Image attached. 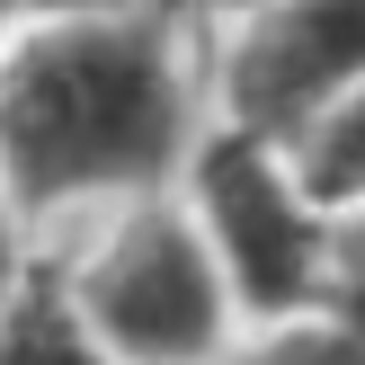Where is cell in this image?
<instances>
[{
	"label": "cell",
	"mask_w": 365,
	"mask_h": 365,
	"mask_svg": "<svg viewBox=\"0 0 365 365\" xmlns=\"http://www.w3.org/2000/svg\"><path fill=\"white\" fill-rule=\"evenodd\" d=\"M178 196H187V214L205 223V241H214V259H223L232 294H241L250 330L303 321V312L330 303L339 223H348V214H330L312 196V178H303V160L285 152V143L241 134V125H214V134L196 143Z\"/></svg>",
	"instance_id": "cell-3"
},
{
	"label": "cell",
	"mask_w": 365,
	"mask_h": 365,
	"mask_svg": "<svg viewBox=\"0 0 365 365\" xmlns=\"http://www.w3.org/2000/svg\"><path fill=\"white\" fill-rule=\"evenodd\" d=\"M45 250H53V232L36 223V214L18 205L9 187H0V312H9V303L27 294V277L45 267Z\"/></svg>",
	"instance_id": "cell-8"
},
{
	"label": "cell",
	"mask_w": 365,
	"mask_h": 365,
	"mask_svg": "<svg viewBox=\"0 0 365 365\" xmlns=\"http://www.w3.org/2000/svg\"><path fill=\"white\" fill-rule=\"evenodd\" d=\"M0 365H116L107 339L89 330L81 294H71L63 250H45V267L27 277V294L0 312Z\"/></svg>",
	"instance_id": "cell-5"
},
{
	"label": "cell",
	"mask_w": 365,
	"mask_h": 365,
	"mask_svg": "<svg viewBox=\"0 0 365 365\" xmlns=\"http://www.w3.org/2000/svg\"><path fill=\"white\" fill-rule=\"evenodd\" d=\"M321 312H339L365 339V214L339 223V267H330V303H321Z\"/></svg>",
	"instance_id": "cell-9"
},
{
	"label": "cell",
	"mask_w": 365,
	"mask_h": 365,
	"mask_svg": "<svg viewBox=\"0 0 365 365\" xmlns=\"http://www.w3.org/2000/svg\"><path fill=\"white\" fill-rule=\"evenodd\" d=\"M214 134L205 9H27L0 27V187L63 241L170 196Z\"/></svg>",
	"instance_id": "cell-1"
},
{
	"label": "cell",
	"mask_w": 365,
	"mask_h": 365,
	"mask_svg": "<svg viewBox=\"0 0 365 365\" xmlns=\"http://www.w3.org/2000/svg\"><path fill=\"white\" fill-rule=\"evenodd\" d=\"M196 9H241V0H196Z\"/></svg>",
	"instance_id": "cell-11"
},
{
	"label": "cell",
	"mask_w": 365,
	"mask_h": 365,
	"mask_svg": "<svg viewBox=\"0 0 365 365\" xmlns=\"http://www.w3.org/2000/svg\"><path fill=\"white\" fill-rule=\"evenodd\" d=\"M214 125H241L294 152L365 81V0H241L205 9Z\"/></svg>",
	"instance_id": "cell-4"
},
{
	"label": "cell",
	"mask_w": 365,
	"mask_h": 365,
	"mask_svg": "<svg viewBox=\"0 0 365 365\" xmlns=\"http://www.w3.org/2000/svg\"><path fill=\"white\" fill-rule=\"evenodd\" d=\"M232 365H365V339L348 330L339 312H303V321H267L250 330Z\"/></svg>",
	"instance_id": "cell-7"
},
{
	"label": "cell",
	"mask_w": 365,
	"mask_h": 365,
	"mask_svg": "<svg viewBox=\"0 0 365 365\" xmlns=\"http://www.w3.org/2000/svg\"><path fill=\"white\" fill-rule=\"evenodd\" d=\"M27 9H160V0H18L9 18H27Z\"/></svg>",
	"instance_id": "cell-10"
},
{
	"label": "cell",
	"mask_w": 365,
	"mask_h": 365,
	"mask_svg": "<svg viewBox=\"0 0 365 365\" xmlns=\"http://www.w3.org/2000/svg\"><path fill=\"white\" fill-rule=\"evenodd\" d=\"M9 9H18V0H0V27H9Z\"/></svg>",
	"instance_id": "cell-12"
},
{
	"label": "cell",
	"mask_w": 365,
	"mask_h": 365,
	"mask_svg": "<svg viewBox=\"0 0 365 365\" xmlns=\"http://www.w3.org/2000/svg\"><path fill=\"white\" fill-rule=\"evenodd\" d=\"M294 160H303V178H312V196L330 214H365V81L294 143Z\"/></svg>",
	"instance_id": "cell-6"
},
{
	"label": "cell",
	"mask_w": 365,
	"mask_h": 365,
	"mask_svg": "<svg viewBox=\"0 0 365 365\" xmlns=\"http://www.w3.org/2000/svg\"><path fill=\"white\" fill-rule=\"evenodd\" d=\"M53 250L116 365H232V348L250 339V312L178 187L98 214Z\"/></svg>",
	"instance_id": "cell-2"
}]
</instances>
